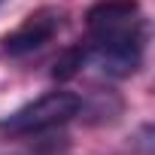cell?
<instances>
[{"instance_id":"obj_1","label":"cell","mask_w":155,"mask_h":155,"mask_svg":"<svg viewBox=\"0 0 155 155\" xmlns=\"http://www.w3.org/2000/svg\"><path fill=\"white\" fill-rule=\"evenodd\" d=\"M91 55L113 76H131L143 61L146 18L137 0H101L85 15Z\"/></svg>"},{"instance_id":"obj_2","label":"cell","mask_w":155,"mask_h":155,"mask_svg":"<svg viewBox=\"0 0 155 155\" xmlns=\"http://www.w3.org/2000/svg\"><path fill=\"white\" fill-rule=\"evenodd\" d=\"M82 110V97L73 91H46L43 97L18 107L15 113H9L6 119H0V131L6 134H43L49 128H58L64 122H70L73 116H79Z\"/></svg>"},{"instance_id":"obj_3","label":"cell","mask_w":155,"mask_h":155,"mask_svg":"<svg viewBox=\"0 0 155 155\" xmlns=\"http://www.w3.org/2000/svg\"><path fill=\"white\" fill-rule=\"evenodd\" d=\"M64 28V12L55 6H43L34 9L15 31H9L3 40H0V49L9 58H21L31 52H40L46 43H52L58 37V31Z\"/></svg>"},{"instance_id":"obj_4","label":"cell","mask_w":155,"mask_h":155,"mask_svg":"<svg viewBox=\"0 0 155 155\" xmlns=\"http://www.w3.org/2000/svg\"><path fill=\"white\" fill-rule=\"evenodd\" d=\"M88 58H91V49H88V46H70V49H64V52H61V58L55 61L52 76L64 82V79H70V76L79 73V67H82Z\"/></svg>"}]
</instances>
